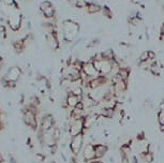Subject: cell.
<instances>
[{"mask_svg":"<svg viewBox=\"0 0 164 163\" xmlns=\"http://www.w3.org/2000/svg\"><path fill=\"white\" fill-rule=\"evenodd\" d=\"M62 29H63V40L66 42H72L75 40L80 32V25L74 20H64L62 24Z\"/></svg>","mask_w":164,"mask_h":163,"instance_id":"6da1fadb","label":"cell"},{"mask_svg":"<svg viewBox=\"0 0 164 163\" xmlns=\"http://www.w3.org/2000/svg\"><path fill=\"white\" fill-rule=\"evenodd\" d=\"M22 22H23V16L18 12V9L13 8L11 12L8 14V25L11 28V30H19L22 27Z\"/></svg>","mask_w":164,"mask_h":163,"instance_id":"7a4b0ae2","label":"cell"},{"mask_svg":"<svg viewBox=\"0 0 164 163\" xmlns=\"http://www.w3.org/2000/svg\"><path fill=\"white\" fill-rule=\"evenodd\" d=\"M84 133H80V134L72 136L70 140V150L74 156H77L82 151V148L84 146Z\"/></svg>","mask_w":164,"mask_h":163,"instance_id":"3957f363","label":"cell"},{"mask_svg":"<svg viewBox=\"0 0 164 163\" xmlns=\"http://www.w3.org/2000/svg\"><path fill=\"white\" fill-rule=\"evenodd\" d=\"M23 120L26 125L30 128L31 130L37 131L39 128V123H38V119H37V114L25 108L24 110V115H23Z\"/></svg>","mask_w":164,"mask_h":163,"instance_id":"277c9868","label":"cell"},{"mask_svg":"<svg viewBox=\"0 0 164 163\" xmlns=\"http://www.w3.org/2000/svg\"><path fill=\"white\" fill-rule=\"evenodd\" d=\"M22 69L18 66H14L11 67L10 69L8 70L7 74L3 76V79L4 81H9V82H15L17 83V81L21 79L22 76Z\"/></svg>","mask_w":164,"mask_h":163,"instance_id":"5b68a950","label":"cell"},{"mask_svg":"<svg viewBox=\"0 0 164 163\" xmlns=\"http://www.w3.org/2000/svg\"><path fill=\"white\" fill-rule=\"evenodd\" d=\"M92 58H90L87 62H85L84 66H83V71L87 74L88 76L92 77V79H95V77H99L101 75V73L95 69V64H92Z\"/></svg>","mask_w":164,"mask_h":163,"instance_id":"8992f818","label":"cell"},{"mask_svg":"<svg viewBox=\"0 0 164 163\" xmlns=\"http://www.w3.org/2000/svg\"><path fill=\"white\" fill-rule=\"evenodd\" d=\"M82 153L85 161H87L88 163H89L90 161H92L93 159H95V145H93V144H88V145H86L83 148Z\"/></svg>","mask_w":164,"mask_h":163,"instance_id":"52a82bcc","label":"cell"},{"mask_svg":"<svg viewBox=\"0 0 164 163\" xmlns=\"http://www.w3.org/2000/svg\"><path fill=\"white\" fill-rule=\"evenodd\" d=\"M55 125V120L54 117L51 115H45L43 116L41 119V123L39 125V127L41 128L43 132H46L47 130H49L51 128H53Z\"/></svg>","mask_w":164,"mask_h":163,"instance_id":"ba28073f","label":"cell"},{"mask_svg":"<svg viewBox=\"0 0 164 163\" xmlns=\"http://www.w3.org/2000/svg\"><path fill=\"white\" fill-rule=\"evenodd\" d=\"M80 101H82V97H77V96L73 94L72 92H70L67 97V106L73 110Z\"/></svg>","mask_w":164,"mask_h":163,"instance_id":"9c48e42d","label":"cell"},{"mask_svg":"<svg viewBox=\"0 0 164 163\" xmlns=\"http://www.w3.org/2000/svg\"><path fill=\"white\" fill-rule=\"evenodd\" d=\"M95 158L101 159L108 151V147L106 145H104V144H95Z\"/></svg>","mask_w":164,"mask_h":163,"instance_id":"30bf717a","label":"cell"},{"mask_svg":"<svg viewBox=\"0 0 164 163\" xmlns=\"http://www.w3.org/2000/svg\"><path fill=\"white\" fill-rule=\"evenodd\" d=\"M86 10H87V13H89V14H98L99 12H101L102 7H101L100 4H98V3L89 2L87 5V8H86Z\"/></svg>","mask_w":164,"mask_h":163,"instance_id":"8fae6325","label":"cell"},{"mask_svg":"<svg viewBox=\"0 0 164 163\" xmlns=\"http://www.w3.org/2000/svg\"><path fill=\"white\" fill-rule=\"evenodd\" d=\"M148 70L150 71V73H151L152 75H156V76H158V75H160V74H161V66H160V64H158L157 62L150 64Z\"/></svg>","mask_w":164,"mask_h":163,"instance_id":"7c38bea8","label":"cell"},{"mask_svg":"<svg viewBox=\"0 0 164 163\" xmlns=\"http://www.w3.org/2000/svg\"><path fill=\"white\" fill-rule=\"evenodd\" d=\"M43 15L47 18V19H51V18H54L55 15H56V10H55L54 5H51L49 7L48 9H46L45 11H43Z\"/></svg>","mask_w":164,"mask_h":163,"instance_id":"4fadbf2b","label":"cell"},{"mask_svg":"<svg viewBox=\"0 0 164 163\" xmlns=\"http://www.w3.org/2000/svg\"><path fill=\"white\" fill-rule=\"evenodd\" d=\"M118 74H119V76L121 77L122 81L128 82L129 77H130V69H129V68H121V69H119V71H118Z\"/></svg>","mask_w":164,"mask_h":163,"instance_id":"5bb4252c","label":"cell"},{"mask_svg":"<svg viewBox=\"0 0 164 163\" xmlns=\"http://www.w3.org/2000/svg\"><path fill=\"white\" fill-rule=\"evenodd\" d=\"M102 55H103V58L106 59V60H110V59L115 58V53L112 49H106L105 51L102 52Z\"/></svg>","mask_w":164,"mask_h":163,"instance_id":"9a60e30c","label":"cell"},{"mask_svg":"<svg viewBox=\"0 0 164 163\" xmlns=\"http://www.w3.org/2000/svg\"><path fill=\"white\" fill-rule=\"evenodd\" d=\"M141 158L143 159V161H145V162L151 163L152 161H154V155H152V153H149V151H147V153H142Z\"/></svg>","mask_w":164,"mask_h":163,"instance_id":"2e32d148","label":"cell"},{"mask_svg":"<svg viewBox=\"0 0 164 163\" xmlns=\"http://www.w3.org/2000/svg\"><path fill=\"white\" fill-rule=\"evenodd\" d=\"M101 13H102L103 15L105 16V17L110 18V19H112L113 18V13H112V11H110V9L108 8V7H102V10H101Z\"/></svg>","mask_w":164,"mask_h":163,"instance_id":"e0dca14e","label":"cell"},{"mask_svg":"<svg viewBox=\"0 0 164 163\" xmlns=\"http://www.w3.org/2000/svg\"><path fill=\"white\" fill-rule=\"evenodd\" d=\"M149 60V54L148 51H144L143 53H141L139 57V62H147Z\"/></svg>","mask_w":164,"mask_h":163,"instance_id":"ac0fdd59","label":"cell"},{"mask_svg":"<svg viewBox=\"0 0 164 163\" xmlns=\"http://www.w3.org/2000/svg\"><path fill=\"white\" fill-rule=\"evenodd\" d=\"M51 1H48V0H45V1H42L41 3H40V11L41 12H43V11H45L46 9H48L49 7H51Z\"/></svg>","mask_w":164,"mask_h":163,"instance_id":"d6986e66","label":"cell"},{"mask_svg":"<svg viewBox=\"0 0 164 163\" xmlns=\"http://www.w3.org/2000/svg\"><path fill=\"white\" fill-rule=\"evenodd\" d=\"M99 44H100V40H99V39H95V40H92L89 44H88L87 47H89V49L90 47H97Z\"/></svg>","mask_w":164,"mask_h":163,"instance_id":"ffe728a7","label":"cell"},{"mask_svg":"<svg viewBox=\"0 0 164 163\" xmlns=\"http://www.w3.org/2000/svg\"><path fill=\"white\" fill-rule=\"evenodd\" d=\"M144 106L146 107V108H152L154 104H152L151 100H146V101L144 102Z\"/></svg>","mask_w":164,"mask_h":163,"instance_id":"44dd1931","label":"cell"},{"mask_svg":"<svg viewBox=\"0 0 164 163\" xmlns=\"http://www.w3.org/2000/svg\"><path fill=\"white\" fill-rule=\"evenodd\" d=\"M74 108H77V110H81V111H84L85 110V105H84V103H83V101L78 102V103H77V105L74 107Z\"/></svg>","mask_w":164,"mask_h":163,"instance_id":"7402d4cb","label":"cell"},{"mask_svg":"<svg viewBox=\"0 0 164 163\" xmlns=\"http://www.w3.org/2000/svg\"><path fill=\"white\" fill-rule=\"evenodd\" d=\"M134 4H137V5H142L144 7V3H145V0H131Z\"/></svg>","mask_w":164,"mask_h":163,"instance_id":"603a6c76","label":"cell"},{"mask_svg":"<svg viewBox=\"0 0 164 163\" xmlns=\"http://www.w3.org/2000/svg\"><path fill=\"white\" fill-rule=\"evenodd\" d=\"M128 160H129V163H139V161H137V159H136V157L134 155L131 156Z\"/></svg>","mask_w":164,"mask_h":163,"instance_id":"cb8c5ba5","label":"cell"},{"mask_svg":"<svg viewBox=\"0 0 164 163\" xmlns=\"http://www.w3.org/2000/svg\"><path fill=\"white\" fill-rule=\"evenodd\" d=\"M89 163H102V162H101V161L99 160V159H97V158H95V159H93L92 161H90Z\"/></svg>","mask_w":164,"mask_h":163,"instance_id":"d4e9b609","label":"cell"},{"mask_svg":"<svg viewBox=\"0 0 164 163\" xmlns=\"http://www.w3.org/2000/svg\"><path fill=\"white\" fill-rule=\"evenodd\" d=\"M10 162H11V163H16L15 158H14V157H12V156L10 157Z\"/></svg>","mask_w":164,"mask_h":163,"instance_id":"484cf974","label":"cell"},{"mask_svg":"<svg viewBox=\"0 0 164 163\" xmlns=\"http://www.w3.org/2000/svg\"><path fill=\"white\" fill-rule=\"evenodd\" d=\"M3 128H4V125H3V122H2V120L0 119V131L2 130Z\"/></svg>","mask_w":164,"mask_h":163,"instance_id":"4316f807","label":"cell"},{"mask_svg":"<svg viewBox=\"0 0 164 163\" xmlns=\"http://www.w3.org/2000/svg\"><path fill=\"white\" fill-rule=\"evenodd\" d=\"M69 163H77V161L76 160H74V159H72V160H70V162Z\"/></svg>","mask_w":164,"mask_h":163,"instance_id":"83f0119b","label":"cell"},{"mask_svg":"<svg viewBox=\"0 0 164 163\" xmlns=\"http://www.w3.org/2000/svg\"><path fill=\"white\" fill-rule=\"evenodd\" d=\"M161 132H162V133H163V134H164V129H162V130H161Z\"/></svg>","mask_w":164,"mask_h":163,"instance_id":"f1b7e54d","label":"cell"},{"mask_svg":"<svg viewBox=\"0 0 164 163\" xmlns=\"http://www.w3.org/2000/svg\"><path fill=\"white\" fill-rule=\"evenodd\" d=\"M162 103H164V98H163V99H162Z\"/></svg>","mask_w":164,"mask_h":163,"instance_id":"f546056e","label":"cell"},{"mask_svg":"<svg viewBox=\"0 0 164 163\" xmlns=\"http://www.w3.org/2000/svg\"><path fill=\"white\" fill-rule=\"evenodd\" d=\"M0 116H1V110H0Z\"/></svg>","mask_w":164,"mask_h":163,"instance_id":"4dcf8cb0","label":"cell"},{"mask_svg":"<svg viewBox=\"0 0 164 163\" xmlns=\"http://www.w3.org/2000/svg\"><path fill=\"white\" fill-rule=\"evenodd\" d=\"M0 163H4V162H0Z\"/></svg>","mask_w":164,"mask_h":163,"instance_id":"1f68e13d","label":"cell"}]
</instances>
